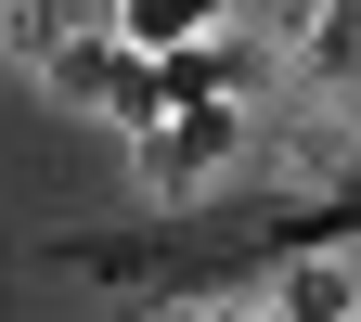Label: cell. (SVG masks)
<instances>
[{
    "instance_id": "1",
    "label": "cell",
    "mask_w": 361,
    "mask_h": 322,
    "mask_svg": "<svg viewBox=\"0 0 361 322\" xmlns=\"http://www.w3.org/2000/svg\"><path fill=\"white\" fill-rule=\"evenodd\" d=\"M155 90H168V104H233V116H258L271 52L233 39V26H207V39H180V52H155Z\"/></svg>"
},
{
    "instance_id": "2",
    "label": "cell",
    "mask_w": 361,
    "mask_h": 322,
    "mask_svg": "<svg viewBox=\"0 0 361 322\" xmlns=\"http://www.w3.org/2000/svg\"><path fill=\"white\" fill-rule=\"evenodd\" d=\"M233 155H245V116L233 104H168L142 129V180H155V194H194V180H219Z\"/></svg>"
},
{
    "instance_id": "3",
    "label": "cell",
    "mask_w": 361,
    "mask_h": 322,
    "mask_svg": "<svg viewBox=\"0 0 361 322\" xmlns=\"http://www.w3.org/2000/svg\"><path fill=\"white\" fill-rule=\"evenodd\" d=\"M90 13H104L129 52H180V39H207L219 13H233V0H90Z\"/></svg>"
},
{
    "instance_id": "4",
    "label": "cell",
    "mask_w": 361,
    "mask_h": 322,
    "mask_svg": "<svg viewBox=\"0 0 361 322\" xmlns=\"http://www.w3.org/2000/svg\"><path fill=\"white\" fill-rule=\"evenodd\" d=\"M297 65L323 78V90H348V78H361V0H310V26H297Z\"/></svg>"
},
{
    "instance_id": "5",
    "label": "cell",
    "mask_w": 361,
    "mask_h": 322,
    "mask_svg": "<svg viewBox=\"0 0 361 322\" xmlns=\"http://www.w3.org/2000/svg\"><path fill=\"white\" fill-rule=\"evenodd\" d=\"M336 309H361L336 271H297V284H284V322H336Z\"/></svg>"
},
{
    "instance_id": "6",
    "label": "cell",
    "mask_w": 361,
    "mask_h": 322,
    "mask_svg": "<svg viewBox=\"0 0 361 322\" xmlns=\"http://www.w3.org/2000/svg\"><path fill=\"white\" fill-rule=\"evenodd\" d=\"M180 322H207V309H180Z\"/></svg>"
},
{
    "instance_id": "7",
    "label": "cell",
    "mask_w": 361,
    "mask_h": 322,
    "mask_svg": "<svg viewBox=\"0 0 361 322\" xmlns=\"http://www.w3.org/2000/svg\"><path fill=\"white\" fill-rule=\"evenodd\" d=\"M336 322H361V309H336Z\"/></svg>"
}]
</instances>
